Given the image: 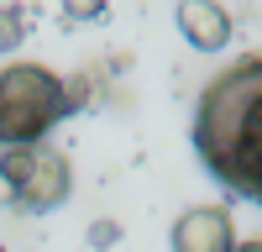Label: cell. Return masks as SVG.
<instances>
[{"label": "cell", "instance_id": "7a4b0ae2", "mask_svg": "<svg viewBox=\"0 0 262 252\" xmlns=\"http://www.w3.org/2000/svg\"><path fill=\"white\" fill-rule=\"evenodd\" d=\"M69 79L42 63L0 69V147H32L69 116Z\"/></svg>", "mask_w": 262, "mask_h": 252}, {"label": "cell", "instance_id": "8992f818", "mask_svg": "<svg viewBox=\"0 0 262 252\" xmlns=\"http://www.w3.org/2000/svg\"><path fill=\"white\" fill-rule=\"evenodd\" d=\"M21 37H27V21H21L16 6H0V53L21 48Z\"/></svg>", "mask_w": 262, "mask_h": 252}, {"label": "cell", "instance_id": "52a82bcc", "mask_svg": "<svg viewBox=\"0 0 262 252\" xmlns=\"http://www.w3.org/2000/svg\"><path fill=\"white\" fill-rule=\"evenodd\" d=\"M63 16L69 21H95V16H105V0H63Z\"/></svg>", "mask_w": 262, "mask_h": 252}, {"label": "cell", "instance_id": "6da1fadb", "mask_svg": "<svg viewBox=\"0 0 262 252\" xmlns=\"http://www.w3.org/2000/svg\"><path fill=\"white\" fill-rule=\"evenodd\" d=\"M194 153L236 195L262 200V58H242L210 79L194 111Z\"/></svg>", "mask_w": 262, "mask_h": 252}, {"label": "cell", "instance_id": "277c9868", "mask_svg": "<svg viewBox=\"0 0 262 252\" xmlns=\"http://www.w3.org/2000/svg\"><path fill=\"white\" fill-rule=\"evenodd\" d=\"M236 226L226 205H194L173 221V252H231Z\"/></svg>", "mask_w": 262, "mask_h": 252}, {"label": "cell", "instance_id": "9c48e42d", "mask_svg": "<svg viewBox=\"0 0 262 252\" xmlns=\"http://www.w3.org/2000/svg\"><path fill=\"white\" fill-rule=\"evenodd\" d=\"M0 252H6V247H0Z\"/></svg>", "mask_w": 262, "mask_h": 252}, {"label": "cell", "instance_id": "3957f363", "mask_svg": "<svg viewBox=\"0 0 262 252\" xmlns=\"http://www.w3.org/2000/svg\"><path fill=\"white\" fill-rule=\"evenodd\" d=\"M0 189L27 210H58L69 200V189H74V168L48 142L0 147Z\"/></svg>", "mask_w": 262, "mask_h": 252}, {"label": "cell", "instance_id": "ba28073f", "mask_svg": "<svg viewBox=\"0 0 262 252\" xmlns=\"http://www.w3.org/2000/svg\"><path fill=\"white\" fill-rule=\"evenodd\" d=\"M231 252H262V242H236Z\"/></svg>", "mask_w": 262, "mask_h": 252}, {"label": "cell", "instance_id": "5b68a950", "mask_svg": "<svg viewBox=\"0 0 262 252\" xmlns=\"http://www.w3.org/2000/svg\"><path fill=\"white\" fill-rule=\"evenodd\" d=\"M179 32L189 37V48L221 53L231 48V11L215 0H179Z\"/></svg>", "mask_w": 262, "mask_h": 252}]
</instances>
